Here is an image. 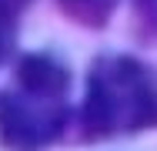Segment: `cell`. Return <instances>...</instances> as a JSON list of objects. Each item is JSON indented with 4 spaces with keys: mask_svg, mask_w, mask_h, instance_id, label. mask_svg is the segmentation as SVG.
<instances>
[{
    "mask_svg": "<svg viewBox=\"0 0 157 151\" xmlns=\"http://www.w3.org/2000/svg\"><path fill=\"white\" fill-rule=\"evenodd\" d=\"M30 0H0V20H10V24H17V17L24 14V7H27Z\"/></svg>",
    "mask_w": 157,
    "mask_h": 151,
    "instance_id": "obj_5",
    "label": "cell"
},
{
    "mask_svg": "<svg viewBox=\"0 0 157 151\" xmlns=\"http://www.w3.org/2000/svg\"><path fill=\"white\" fill-rule=\"evenodd\" d=\"M157 128V77L144 60L130 54H100L90 64L80 138L104 141Z\"/></svg>",
    "mask_w": 157,
    "mask_h": 151,
    "instance_id": "obj_2",
    "label": "cell"
},
{
    "mask_svg": "<svg viewBox=\"0 0 157 151\" xmlns=\"http://www.w3.org/2000/svg\"><path fill=\"white\" fill-rule=\"evenodd\" d=\"M134 7V27L144 40L157 37V0H130Z\"/></svg>",
    "mask_w": 157,
    "mask_h": 151,
    "instance_id": "obj_4",
    "label": "cell"
},
{
    "mask_svg": "<svg viewBox=\"0 0 157 151\" xmlns=\"http://www.w3.org/2000/svg\"><path fill=\"white\" fill-rule=\"evenodd\" d=\"M70 71L47 51L13 64V84L0 91V145L7 151H44L67 128Z\"/></svg>",
    "mask_w": 157,
    "mask_h": 151,
    "instance_id": "obj_1",
    "label": "cell"
},
{
    "mask_svg": "<svg viewBox=\"0 0 157 151\" xmlns=\"http://www.w3.org/2000/svg\"><path fill=\"white\" fill-rule=\"evenodd\" d=\"M13 27H17V24H10V20H0V60L7 57V51H10V37H13Z\"/></svg>",
    "mask_w": 157,
    "mask_h": 151,
    "instance_id": "obj_6",
    "label": "cell"
},
{
    "mask_svg": "<svg viewBox=\"0 0 157 151\" xmlns=\"http://www.w3.org/2000/svg\"><path fill=\"white\" fill-rule=\"evenodd\" d=\"M57 7H60V14L67 20L97 30V27H104V24L110 20L117 0H57Z\"/></svg>",
    "mask_w": 157,
    "mask_h": 151,
    "instance_id": "obj_3",
    "label": "cell"
}]
</instances>
